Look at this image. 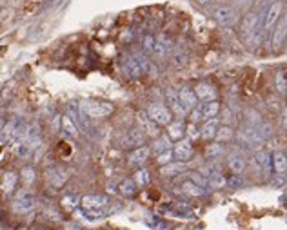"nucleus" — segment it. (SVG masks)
<instances>
[{"label": "nucleus", "mask_w": 287, "mask_h": 230, "mask_svg": "<svg viewBox=\"0 0 287 230\" xmlns=\"http://www.w3.org/2000/svg\"><path fill=\"white\" fill-rule=\"evenodd\" d=\"M80 109L86 113L89 118L98 120V118H106L113 113V105L109 102H95V100H84L80 102Z\"/></svg>", "instance_id": "obj_1"}, {"label": "nucleus", "mask_w": 287, "mask_h": 230, "mask_svg": "<svg viewBox=\"0 0 287 230\" xmlns=\"http://www.w3.org/2000/svg\"><path fill=\"white\" fill-rule=\"evenodd\" d=\"M67 115L75 120V123L78 125V129H80V132H84L86 136H93V118H89V116L84 113V111L80 109V105L76 104H71L69 109H67Z\"/></svg>", "instance_id": "obj_2"}, {"label": "nucleus", "mask_w": 287, "mask_h": 230, "mask_svg": "<svg viewBox=\"0 0 287 230\" xmlns=\"http://www.w3.org/2000/svg\"><path fill=\"white\" fill-rule=\"evenodd\" d=\"M146 113L151 116L158 125L167 127L173 121V111L169 109V107H166V105H162V104H151L149 107H147Z\"/></svg>", "instance_id": "obj_3"}, {"label": "nucleus", "mask_w": 287, "mask_h": 230, "mask_svg": "<svg viewBox=\"0 0 287 230\" xmlns=\"http://www.w3.org/2000/svg\"><path fill=\"white\" fill-rule=\"evenodd\" d=\"M280 15H282V2H273L269 5V9L266 13V22H264V35L269 36L277 27L278 20H280Z\"/></svg>", "instance_id": "obj_4"}, {"label": "nucleus", "mask_w": 287, "mask_h": 230, "mask_svg": "<svg viewBox=\"0 0 287 230\" xmlns=\"http://www.w3.org/2000/svg\"><path fill=\"white\" fill-rule=\"evenodd\" d=\"M238 140L242 141V143H246L247 147H260L266 141V138L262 136V132L258 130V127H251L247 125L246 129H242L240 132H238Z\"/></svg>", "instance_id": "obj_5"}, {"label": "nucleus", "mask_w": 287, "mask_h": 230, "mask_svg": "<svg viewBox=\"0 0 287 230\" xmlns=\"http://www.w3.org/2000/svg\"><path fill=\"white\" fill-rule=\"evenodd\" d=\"M35 203H36L35 198H33L29 192L22 190V192H18V196L15 198L11 209H13L15 214H27V212H31V210L35 209Z\"/></svg>", "instance_id": "obj_6"}, {"label": "nucleus", "mask_w": 287, "mask_h": 230, "mask_svg": "<svg viewBox=\"0 0 287 230\" xmlns=\"http://www.w3.org/2000/svg\"><path fill=\"white\" fill-rule=\"evenodd\" d=\"M146 138L147 134L142 129L127 130L126 134L120 138V145L124 147V149H127V147H142L146 143Z\"/></svg>", "instance_id": "obj_7"}, {"label": "nucleus", "mask_w": 287, "mask_h": 230, "mask_svg": "<svg viewBox=\"0 0 287 230\" xmlns=\"http://www.w3.org/2000/svg\"><path fill=\"white\" fill-rule=\"evenodd\" d=\"M286 40H287V13L278 20L277 27L273 31V38H271L273 49L278 51L284 44H286Z\"/></svg>", "instance_id": "obj_8"}, {"label": "nucleus", "mask_w": 287, "mask_h": 230, "mask_svg": "<svg viewBox=\"0 0 287 230\" xmlns=\"http://www.w3.org/2000/svg\"><path fill=\"white\" fill-rule=\"evenodd\" d=\"M80 207L84 210H98L109 207V198L107 196H93L87 194L80 200Z\"/></svg>", "instance_id": "obj_9"}, {"label": "nucleus", "mask_w": 287, "mask_h": 230, "mask_svg": "<svg viewBox=\"0 0 287 230\" xmlns=\"http://www.w3.org/2000/svg\"><path fill=\"white\" fill-rule=\"evenodd\" d=\"M138 125L142 127V130H144L147 136H151V138H158V134H160V125H158L147 113H138Z\"/></svg>", "instance_id": "obj_10"}, {"label": "nucleus", "mask_w": 287, "mask_h": 230, "mask_svg": "<svg viewBox=\"0 0 287 230\" xmlns=\"http://www.w3.org/2000/svg\"><path fill=\"white\" fill-rule=\"evenodd\" d=\"M227 167L231 169L233 174H242L247 167V160L242 152H231L227 156Z\"/></svg>", "instance_id": "obj_11"}, {"label": "nucleus", "mask_w": 287, "mask_h": 230, "mask_svg": "<svg viewBox=\"0 0 287 230\" xmlns=\"http://www.w3.org/2000/svg\"><path fill=\"white\" fill-rule=\"evenodd\" d=\"M149 156H151V149H149V147H146V145L136 147L131 154H129V158H127V163L131 167H140L146 163Z\"/></svg>", "instance_id": "obj_12"}, {"label": "nucleus", "mask_w": 287, "mask_h": 230, "mask_svg": "<svg viewBox=\"0 0 287 230\" xmlns=\"http://www.w3.org/2000/svg\"><path fill=\"white\" fill-rule=\"evenodd\" d=\"M178 189H180L182 194H187V196H191V198H202V196L207 194V190L204 189V187H200L198 183H195L193 180H189V178H187L186 181H182Z\"/></svg>", "instance_id": "obj_13"}, {"label": "nucleus", "mask_w": 287, "mask_h": 230, "mask_svg": "<svg viewBox=\"0 0 287 230\" xmlns=\"http://www.w3.org/2000/svg\"><path fill=\"white\" fill-rule=\"evenodd\" d=\"M122 65H124L126 73L131 76V78H138V76L144 75V69H142L140 64L136 62V58L133 55H124V56H122Z\"/></svg>", "instance_id": "obj_14"}, {"label": "nucleus", "mask_w": 287, "mask_h": 230, "mask_svg": "<svg viewBox=\"0 0 287 230\" xmlns=\"http://www.w3.org/2000/svg\"><path fill=\"white\" fill-rule=\"evenodd\" d=\"M173 152H175V158H177L178 161H189V160H191V156H193L191 141H189V140L177 141V145H175Z\"/></svg>", "instance_id": "obj_15"}, {"label": "nucleus", "mask_w": 287, "mask_h": 230, "mask_svg": "<svg viewBox=\"0 0 287 230\" xmlns=\"http://www.w3.org/2000/svg\"><path fill=\"white\" fill-rule=\"evenodd\" d=\"M215 18L222 25H233L237 20V9L233 7H217L215 9Z\"/></svg>", "instance_id": "obj_16"}, {"label": "nucleus", "mask_w": 287, "mask_h": 230, "mask_svg": "<svg viewBox=\"0 0 287 230\" xmlns=\"http://www.w3.org/2000/svg\"><path fill=\"white\" fill-rule=\"evenodd\" d=\"M178 98H180V102L184 104V107H186L187 111H193L198 104L197 93L193 89H189V87H182V89H178Z\"/></svg>", "instance_id": "obj_17"}, {"label": "nucleus", "mask_w": 287, "mask_h": 230, "mask_svg": "<svg viewBox=\"0 0 287 230\" xmlns=\"http://www.w3.org/2000/svg\"><path fill=\"white\" fill-rule=\"evenodd\" d=\"M187 169V161H171L160 169V174L164 178H175V176H180L184 170Z\"/></svg>", "instance_id": "obj_18"}, {"label": "nucleus", "mask_w": 287, "mask_h": 230, "mask_svg": "<svg viewBox=\"0 0 287 230\" xmlns=\"http://www.w3.org/2000/svg\"><path fill=\"white\" fill-rule=\"evenodd\" d=\"M195 93H197L198 100L200 102L217 100V89H215L211 84H198L197 87H195Z\"/></svg>", "instance_id": "obj_19"}, {"label": "nucleus", "mask_w": 287, "mask_h": 230, "mask_svg": "<svg viewBox=\"0 0 287 230\" xmlns=\"http://www.w3.org/2000/svg\"><path fill=\"white\" fill-rule=\"evenodd\" d=\"M184 134H186V125H184V120H177L171 121L167 125V136L171 141H180L184 140Z\"/></svg>", "instance_id": "obj_20"}, {"label": "nucleus", "mask_w": 287, "mask_h": 230, "mask_svg": "<svg viewBox=\"0 0 287 230\" xmlns=\"http://www.w3.org/2000/svg\"><path fill=\"white\" fill-rule=\"evenodd\" d=\"M217 132H218V118H211V120H206L204 121V125L200 129V138L204 140H213V138H217Z\"/></svg>", "instance_id": "obj_21"}, {"label": "nucleus", "mask_w": 287, "mask_h": 230, "mask_svg": "<svg viewBox=\"0 0 287 230\" xmlns=\"http://www.w3.org/2000/svg\"><path fill=\"white\" fill-rule=\"evenodd\" d=\"M207 178H209V185H211V189H224V187H227L226 176H224V172H222L218 167L209 170Z\"/></svg>", "instance_id": "obj_22"}, {"label": "nucleus", "mask_w": 287, "mask_h": 230, "mask_svg": "<svg viewBox=\"0 0 287 230\" xmlns=\"http://www.w3.org/2000/svg\"><path fill=\"white\" fill-rule=\"evenodd\" d=\"M200 111H202V115H204V121L206 120H211V118H215V116L220 113V104H218L217 100H213V102H202L200 105Z\"/></svg>", "instance_id": "obj_23"}, {"label": "nucleus", "mask_w": 287, "mask_h": 230, "mask_svg": "<svg viewBox=\"0 0 287 230\" xmlns=\"http://www.w3.org/2000/svg\"><path fill=\"white\" fill-rule=\"evenodd\" d=\"M169 51H171V40H167L166 36L162 35L156 38V45H155V51H153V55L156 58H166L169 55Z\"/></svg>", "instance_id": "obj_24"}, {"label": "nucleus", "mask_w": 287, "mask_h": 230, "mask_svg": "<svg viewBox=\"0 0 287 230\" xmlns=\"http://www.w3.org/2000/svg\"><path fill=\"white\" fill-rule=\"evenodd\" d=\"M67 178H69V176H67V172L64 169L55 167V169L47 170V180H49L55 187H62L67 181Z\"/></svg>", "instance_id": "obj_25"}, {"label": "nucleus", "mask_w": 287, "mask_h": 230, "mask_svg": "<svg viewBox=\"0 0 287 230\" xmlns=\"http://www.w3.org/2000/svg\"><path fill=\"white\" fill-rule=\"evenodd\" d=\"M273 170H275L277 174L287 172V154L284 150H277V152L273 154Z\"/></svg>", "instance_id": "obj_26"}, {"label": "nucleus", "mask_w": 287, "mask_h": 230, "mask_svg": "<svg viewBox=\"0 0 287 230\" xmlns=\"http://www.w3.org/2000/svg\"><path fill=\"white\" fill-rule=\"evenodd\" d=\"M255 161H257V165L264 170V172H271L273 170V156L266 150H258L257 154H255Z\"/></svg>", "instance_id": "obj_27"}, {"label": "nucleus", "mask_w": 287, "mask_h": 230, "mask_svg": "<svg viewBox=\"0 0 287 230\" xmlns=\"http://www.w3.org/2000/svg\"><path fill=\"white\" fill-rule=\"evenodd\" d=\"M62 130H64V134L67 136V138H76L78 136V125L75 123V120L71 118L69 115L62 116Z\"/></svg>", "instance_id": "obj_28"}, {"label": "nucleus", "mask_w": 287, "mask_h": 230, "mask_svg": "<svg viewBox=\"0 0 287 230\" xmlns=\"http://www.w3.org/2000/svg\"><path fill=\"white\" fill-rule=\"evenodd\" d=\"M13 149H15L16 156H20V158H29L35 147L31 145V143H27V141H24V140H18L15 143V147H13Z\"/></svg>", "instance_id": "obj_29"}, {"label": "nucleus", "mask_w": 287, "mask_h": 230, "mask_svg": "<svg viewBox=\"0 0 287 230\" xmlns=\"http://www.w3.org/2000/svg\"><path fill=\"white\" fill-rule=\"evenodd\" d=\"M169 147H171V140H169V136H164V138H156L155 143H153V152L158 156V154H162V152L169 150Z\"/></svg>", "instance_id": "obj_30"}, {"label": "nucleus", "mask_w": 287, "mask_h": 230, "mask_svg": "<svg viewBox=\"0 0 287 230\" xmlns=\"http://www.w3.org/2000/svg\"><path fill=\"white\" fill-rule=\"evenodd\" d=\"M135 183H136V187L140 189V187H146V185H149V181H151V176H149V170L147 169H138L135 172Z\"/></svg>", "instance_id": "obj_31"}, {"label": "nucleus", "mask_w": 287, "mask_h": 230, "mask_svg": "<svg viewBox=\"0 0 287 230\" xmlns=\"http://www.w3.org/2000/svg\"><path fill=\"white\" fill-rule=\"evenodd\" d=\"M118 190H120L122 196H126V198H131L133 194L136 192V183L135 180H124L118 185Z\"/></svg>", "instance_id": "obj_32"}, {"label": "nucleus", "mask_w": 287, "mask_h": 230, "mask_svg": "<svg viewBox=\"0 0 287 230\" xmlns=\"http://www.w3.org/2000/svg\"><path fill=\"white\" fill-rule=\"evenodd\" d=\"M235 138V130H233L231 125H224V127H218V132H217V138L215 140L218 141H229Z\"/></svg>", "instance_id": "obj_33"}, {"label": "nucleus", "mask_w": 287, "mask_h": 230, "mask_svg": "<svg viewBox=\"0 0 287 230\" xmlns=\"http://www.w3.org/2000/svg\"><path fill=\"white\" fill-rule=\"evenodd\" d=\"M16 178H18V176H16L15 172H5L4 180H2V190H4V192H11V190L15 189Z\"/></svg>", "instance_id": "obj_34"}, {"label": "nucleus", "mask_w": 287, "mask_h": 230, "mask_svg": "<svg viewBox=\"0 0 287 230\" xmlns=\"http://www.w3.org/2000/svg\"><path fill=\"white\" fill-rule=\"evenodd\" d=\"M246 120H247V125H251V127H260L264 123L262 116L258 115L257 111H253V109L246 111Z\"/></svg>", "instance_id": "obj_35"}, {"label": "nucleus", "mask_w": 287, "mask_h": 230, "mask_svg": "<svg viewBox=\"0 0 287 230\" xmlns=\"http://www.w3.org/2000/svg\"><path fill=\"white\" fill-rule=\"evenodd\" d=\"M189 180H193L195 183L204 187V189H209V187H211L209 185V178H207V176H202L200 172H191V174H189Z\"/></svg>", "instance_id": "obj_36"}, {"label": "nucleus", "mask_w": 287, "mask_h": 230, "mask_svg": "<svg viewBox=\"0 0 287 230\" xmlns=\"http://www.w3.org/2000/svg\"><path fill=\"white\" fill-rule=\"evenodd\" d=\"M222 154H224V147H222L220 143H213V145H209L206 149L207 158H220Z\"/></svg>", "instance_id": "obj_37"}, {"label": "nucleus", "mask_w": 287, "mask_h": 230, "mask_svg": "<svg viewBox=\"0 0 287 230\" xmlns=\"http://www.w3.org/2000/svg\"><path fill=\"white\" fill-rule=\"evenodd\" d=\"M62 205L66 210H76V207L80 205V200L76 198V196H66L64 200H62Z\"/></svg>", "instance_id": "obj_38"}, {"label": "nucleus", "mask_w": 287, "mask_h": 230, "mask_svg": "<svg viewBox=\"0 0 287 230\" xmlns=\"http://www.w3.org/2000/svg\"><path fill=\"white\" fill-rule=\"evenodd\" d=\"M275 84H277V91L278 93H282V95H286L287 91V78L284 73H277V76H275Z\"/></svg>", "instance_id": "obj_39"}, {"label": "nucleus", "mask_w": 287, "mask_h": 230, "mask_svg": "<svg viewBox=\"0 0 287 230\" xmlns=\"http://www.w3.org/2000/svg\"><path fill=\"white\" fill-rule=\"evenodd\" d=\"M35 178H36V174L31 167H24V169H22V181H24L25 185H33Z\"/></svg>", "instance_id": "obj_40"}, {"label": "nucleus", "mask_w": 287, "mask_h": 230, "mask_svg": "<svg viewBox=\"0 0 287 230\" xmlns=\"http://www.w3.org/2000/svg\"><path fill=\"white\" fill-rule=\"evenodd\" d=\"M173 156H175V152H173L171 149L166 150V152H162V154L156 156V163H158L160 167L167 165V163H171V158H173Z\"/></svg>", "instance_id": "obj_41"}, {"label": "nucleus", "mask_w": 287, "mask_h": 230, "mask_svg": "<svg viewBox=\"0 0 287 230\" xmlns=\"http://www.w3.org/2000/svg\"><path fill=\"white\" fill-rule=\"evenodd\" d=\"M186 134L189 140H198V138H200V129L197 127V123L189 121V125L186 127Z\"/></svg>", "instance_id": "obj_42"}, {"label": "nucleus", "mask_w": 287, "mask_h": 230, "mask_svg": "<svg viewBox=\"0 0 287 230\" xmlns=\"http://www.w3.org/2000/svg\"><path fill=\"white\" fill-rule=\"evenodd\" d=\"M142 45H144V51H146V53H151V55H153V51H155V45H156V38H153L151 35L144 36Z\"/></svg>", "instance_id": "obj_43"}, {"label": "nucleus", "mask_w": 287, "mask_h": 230, "mask_svg": "<svg viewBox=\"0 0 287 230\" xmlns=\"http://www.w3.org/2000/svg\"><path fill=\"white\" fill-rule=\"evenodd\" d=\"M147 227H151L153 230H169V229H171V225H169V223H164L162 220L147 221Z\"/></svg>", "instance_id": "obj_44"}, {"label": "nucleus", "mask_w": 287, "mask_h": 230, "mask_svg": "<svg viewBox=\"0 0 287 230\" xmlns=\"http://www.w3.org/2000/svg\"><path fill=\"white\" fill-rule=\"evenodd\" d=\"M189 121H193V123H200V121H204V115H202L200 107H195V109L189 113Z\"/></svg>", "instance_id": "obj_45"}, {"label": "nucleus", "mask_w": 287, "mask_h": 230, "mask_svg": "<svg viewBox=\"0 0 287 230\" xmlns=\"http://www.w3.org/2000/svg\"><path fill=\"white\" fill-rule=\"evenodd\" d=\"M227 185H229V187H242L244 185V178L240 174L231 176V180H227Z\"/></svg>", "instance_id": "obj_46"}, {"label": "nucleus", "mask_w": 287, "mask_h": 230, "mask_svg": "<svg viewBox=\"0 0 287 230\" xmlns=\"http://www.w3.org/2000/svg\"><path fill=\"white\" fill-rule=\"evenodd\" d=\"M258 130L262 132V136L266 138V140H267V138H271V134H273V127L269 125V123H266V121H264L262 125L258 127Z\"/></svg>", "instance_id": "obj_47"}, {"label": "nucleus", "mask_w": 287, "mask_h": 230, "mask_svg": "<svg viewBox=\"0 0 287 230\" xmlns=\"http://www.w3.org/2000/svg\"><path fill=\"white\" fill-rule=\"evenodd\" d=\"M251 4V0H240V4H238V7H246V5Z\"/></svg>", "instance_id": "obj_48"}, {"label": "nucleus", "mask_w": 287, "mask_h": 230, "mask_svg": "<svg viewBox=\"0 0 287 230\" xmlns=\"http://www.w3.org/2000/svg\"><path fill=\"white\" fill-rule=\"evenodd\" d=\"M198 2H200L202 5H209V4H213L215 0H198Z\"/></svg>", "instance_id": "obj_49"}, {"label": "nucleus", "mask_w": 287, "mask_h": 230, "mask_svg": "<svg viewBox=\"0 0 287 230\" xmlns=\"http://www.w3.org/2000/svg\"><path fill=\"white\" fill-rule=\"evenodd\" d=\"M284 127L287 129V107L284 109Z\"/></svg>", "instance_id": "obj_50"}, {"label": "nucleus", "mask_w": 287, "mask_h": 230, "mask_svg": "<svg viewBox=\"0 0 287 230\" xmlns=\"http://www.w3.org/2000/svg\"><path fill=\"white\" fill-rule=\"evenodd\" d=\"M107 192H111V194H115V192H116L115 185H107Z\"/></svg>", "instance_id": "obj_51"}, {"label": "nucleus", "mask_w": 287, "mask_h": 230, "mask_svg": "<svg viewBox=\"0 0 287 230\" xmlns=\"http://www.w3.org/2000/svg\"><path fill=\"white\" fill-rule=\"evenodd\" d=\"M286 102H287V91H286Z\"/></svg>", "instance_id": "obj_52"}, {"label": "nucleus", "mask_w": 287, "mask_h": 230, "mask_svg": "<svg viewBox=\"0 0 287 230\" xmlns=\"http://www.w3.org/2000/svg\"><path fill=\"white\" fill-rule=\"evenodd\" d=\"M286 51H287V40H286Z\"/></svg>", "instance_id": "obj_53"}]
</instances>
